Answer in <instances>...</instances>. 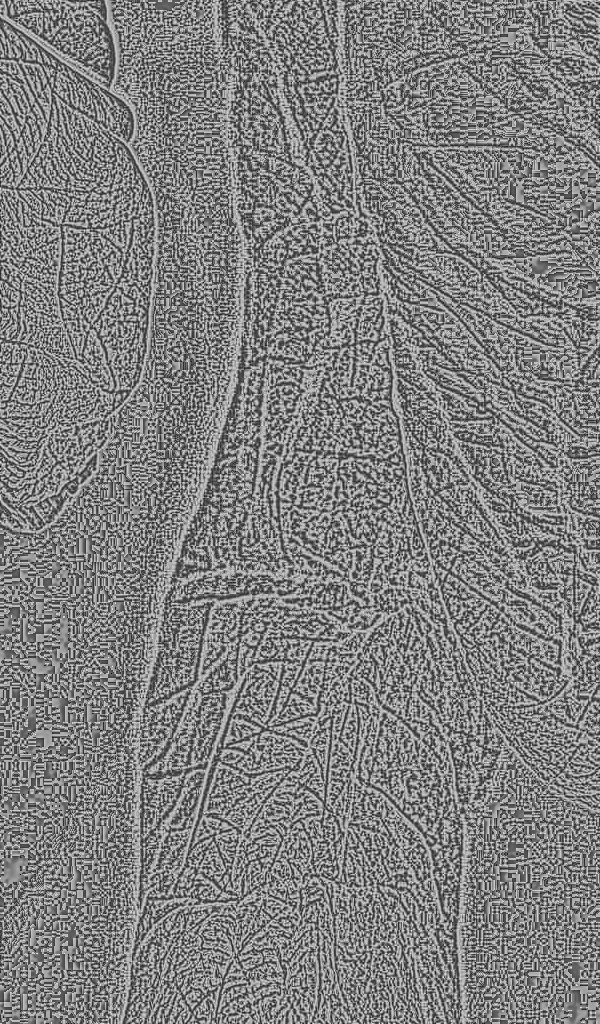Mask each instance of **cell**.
Segmentation results:
<instances>
[{
	"label": "cell",
	"mask_w": 600,
	"mask_h": 1024,
	"mask_svg": "<svg viewBox=\"0 0 600 1024\" xmlns=\"http://www.w3.org/2000/svg\"><path fill=\"white\" fill-rule=\"evenodd\" d=\"M47 51L40 63L1 59V184L16 189L47 133L56 66Z\"/></svg>",
	"instance_id": "cell-2"
},
{
	"label": "cell",
	"mask_w": 600,
	"mask_h": 1024,
	"mask_svg": "<svg viewBox=\"0 0 600 1024\" xmlns=\"http://www.w3.org/2000/svg\"><path fill=\"white\" fill-rule=\"evenodd\" d=\"M1 15L30 31L94 82L112 87L116 54L105 2L2 0Z\"/></svg>",
	"instance_id": "cell-1"
},
{
	"label": "cell",
	"mask_w": 600,
	"mask_h": 1024,
	"mask_svg": "<svg viewBox=\"0 0 600 1024\" xmlns=\"http://www.w3.org/2000/svg\"><path fill=\"white\" fill-rule=\"evenodd\" d=\"M53 93L61 101L100 123L126 144L135 133V117L129 104L102 85L58 61Z\"/></svg>",
	"instance_id": "cell-3"
}]
</instances>
